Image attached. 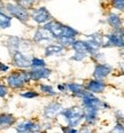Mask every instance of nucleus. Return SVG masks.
Wrapping results in <instances>:
<instances>
[{
  "instance_id": "1",
  "label": "nucleus",
  "mask_w": 124,
  "mask_h": 133,
  "mask_svg": "<svg viewBox=\"0 0 124 133\" xmlns=\"http://www.w3.org/2000/svg\"><path fill=\"white\" fill-rule=\"evenodd\" d=\"M31 82L28 70H14L6 77V86L12 90H20L23 88L27 84Z\"/></svg>"
},
{
  "instance_id": "2",
  "label": "nucleus",
  "mask_w": 124,
  "mask_h": 133,
  "mask_svg": "<svg viewBox=\"0 0 124 133\" xmlns=\"http://www.w3.org/2000/svg\"><path fill=\"white\" fill-rule=\"evenodd\" d=\"M61 115L67 122V126L71 127V129L78 126L84 121V110L79 106H73L67 109H63L61 111Z\"/></svg>"
},
{
  "instance_id": "3",
  "label": "nucleus",
  "mask_w": 124,
  "mask_h": 133,
  "mask_svg": "<svg viewBox=\"0 0 124 133\" xmlns=\"http://www.w3.org/2000/svg\"><path fill=\"white\" fill-rule=\"evenodd\" d=\"M6 13L12 18H16L21 23L27 24L30 21V12L25 8H23L17 2H6L5 4Z\"/></svg>"
},
{
  "instance_id": "4",
  "label": "nucleus",
  "mask_w": 124,
  "mask_h": 133,
  "mask_svg": "<svg viewBox=\"0 0 124 133\" xmlns=\"http://www.w3.org/2000/svg\"><path fill=\"white\" fill-rule=\"evenodd\" d=\"M30 20H32L38 25L44 26L45 24H47L48 22L53 20V17L46 7H38L34 8V10L30 13Z\"/></svg>"
},
{
  "instance_id": "5",
  "label": "nucleus",
  "mask_w": 124,
  "mask_h": 133,
  "mask_svg": "<svg viewBox=\"0 0 124 133\" xmlns=\"http://www.w3.org/2000/svg\"><path fill=\"white\" fill-rule=\"evenodd\" d=\"M41 130H43V126L31 119L18 122L15 126L16 133H40Z\"/></svg>"
},
{
  "instance_id": "6",
  "label": "nucleus",
  "mask_w": 124,
  "mask_h": 133,
  "mask_svg": "<svg viewBox=\"0 0 124 133\" xmlns=\"http://www.w3.org/2000/svg\"><path fill=\"white\" fill-rule=\"evenodd\" d=\"M106 38V46L105 47H117L120 49L124 48V37L122 30H113L112 33L105 35Z\"/></svg>"
},
{
  "instance_id": "7",
  "label": "nucleus",
  "mask_w": 124,
  "mask_h": 133,
  "mask_svg": "<svg viewBox=\"0 0 124 133\" xmlns=\"http://www.w3.org/2000/svg\"><path fill=\"white\" fill-rule=\"evenodd\" d=\"M12 54V62L13 64L20 70H29L31 68V59L25 53L22 52H13Z\"/></svg>"
},
{
  "instance_id": "8",
  "label": "nucleus",
  "mask_w": 124,
  "mask_h": 133,
  "mask_svg": "<svg viewBox=\"0 0 124 133\" xmlns=\"http://www.w3.org/2000/svg\"><path fill=\"white\" fill-rule=\"evenodd\" d=\"M54 37L48 30H46L44 26L38 28L32 36V41L36 44H52L54 41Z\"/></svg>"
},
{
  "instance_id": "9",
  "label": "nucleus",
  "mask_w": 124,
  "mask_h": 133,
  "mask_svg": "<svg viewBox=\"0 0 124 133\" xmlns=\"http://www.w3.org/2000/svg\"><path fill=\"white\" fill-rule=\"evenodd\" d=\"M62 110H63V108L61 103H59L56 101H52L44 107L43 115L46 119H54L59 114H61Z\"/></svg>"
},
{
  "instance_id": "10",
  "label": "nucleus",
  "mask_w": 124,
  "mask_h": 133,
  "mask_svg": "<svg viewBox=\"0 0 124 133\" xmlns=\"http://www.w3.org/2000/svg\"><path fill=\"white\" fill-rule=\"evenodd\" d=\"M46 30H48L49 32L53 35L54 39H59L64 36V30H66V24L61 23V22H57V21H54L52 20L51 22H48L47 24L44 25Z\"/></svg>"
},
{
  "instance_id": "11",
  "label": "nucleus",
  "mask_w": 124,
  "mask_h": 133,
  "mask_svg": "<svg viewBox=\"0 0 124 133\" xmlns=\"http://www.w3.org/2000/svg\"><path fill=\"white\" fill-rule=\"evenodd\" d=\"M31 82H39L41 79H47L52 75V70L48 68H31L28 70Z\"/></svg>"
},
{
  "instance_id": "12",
  "label": "nucleus",
  "mask_w": 124,
  "mask_h": 133,
  "mask_svg": "<svg viewBox=\"0 0 124 133\" xmlns=\"http://www.w3.org/2000/svg\"><path fill=\"white\" fill-rule=\"evenodd\" d=\"M82 107L83 108H93L96 110H102L109 108V104H107L106 102H103L102 100L95 98V96H90V98L82 99Z\"/></svg>"
},
{
  "instance_id": "13",
  "label": "nucleus",
  "mask_w": 124,
  "mask_h": 133,
  "mask_svg": "<svg viewBox=\"0 0 124 133\" xmlns=\"http://www.w3.org/2000/svg\"><path fill=\"white\" fill-rule=\"evenodd\" d=\"M113 72V66L108 63H96L93 70V77L94 79L103 80Z\"/></svg>"
},
{
  "instance_id": "14",
  "label": "nucleus",
  "mask_w": 124,
  "mask_h": 133,
  "mask_svg": "<svg viewBox=\"0 0 124 133\" xmlns=\"http://www.w3.org/2000/svg\"><path fill=\"white\" fill-rule=\"evenodd\" d=\"M85 90L91 92L92 94H99V93H103L107 87V84L103 80H98V79H91L87 80L86 84L84 85Z\"/></svg>"
},
{
  "instance_id": "15",
  "label": "nucleus",
  "mask_w": 124,
  "mask_h": 133,
  "mask_svg": "<svg viewBox=\"0 0 124 133\" xmlns=\"http://www.w3.org/2000/svg\"><path fill=\"white\" fill-rule=\"evenodd\" d=\"M27 39H22L20 37L16 36H8L7 40H6V47L9 49L10 53L13 52H22V47L23 44H25Z\"/></svg>"
},
{
  "instance_id": "16",
  "label": "nucleus",
  "mask_w": 124,
  "mask_h": 133,
  "mask_svg": "<svg viewBox=\"0 0 124 133\" xmlns=\"http://www.w3.org/2000/svg\"><path fill=\"white\" fill-rule=\"evenodd\" d=\"M66 48L62 47L61 45L56 43H52V44H48V45L45 46L44 48V54L45 56H57V55H62L64 53Z\"/></svg>"
},
{
  "instance_id": "17",
  "label": "nucleus",
  "mask_w": 124,
  "mask_h": 133,
  "mask_svg": "<svg viewBox=\"0 0 124 133\" xmlns=\"http://www.w3.org/2000/svg\"><path fill=\"white\" fill-rule=\"evenodd\" d=\"M16 118L15 116L8 112L0 114V130H7L13 125H15Z\"/></svg>"
},
{
  "instance_id": "18",
  "label": "nucleus",
  "mask_w": 124,
  "mask_h": 133,
  "mask_svg": "<svg viewBox=\"0 0 124 133\" xmlns=\"http://www.w3.org/2000/svg\"><path fill=\"white\" fill-rule=\"evenodd\" d=\"M107 23L113 30H122L123 28V21L121 16L116 13H109L107 15Z\"/></svg>"
},
{
  "instance_id": "19",
  "label": "nucleus",
  "mask_w": 124,
  "mask_h": 133,
  "mask_svg": "<svg viewBox=\"0 0 124 133\" xmlns=\"http://www.w3.org/2000/svg\"><path fill=\"white\" fill-rule=\"evenodd\" d=\"M84 110V121L87 125H94L98 121L99 110L93 109V108H83Z\"/></svg>"
},
{
  "instance_id": "20",
  "label": "nucleus",
  "mask_w": 124,
  "mask_h": 133,
  "mask_svg": "<svg viewBox=\"0 0 124 133\" xmlns=\"http://www.w3.org/2000/svg\"><path fill=\"white\" fill-rule=\"evenodd\" d=\"M66 88H67V91L73 93L75 96L79 95L83 91H85L84 85L78 84V83H68V84H66Z\"/></svg>"
},
{
  "instance_id": "21",
  "label": "nucleus",
  "mask_w": 124,
  "mask_h": 133,
  "mask_svg": "<svg viewBox=\"0 0 124 133\" xmlns=\"http://www.w3.org/2000/svg\"><path fill=\"white\" fill-rule=\"evenodd\" d=\"M13 18L5 12H0V29H9L12 26Z\"/></svg>"
},
{
  "instance_id": "22",
  "label": "nucleus",
  "mask_w": 124,
  "mask_h": 133,
  "mask_svg": "<svg viewBox=\"0 0 124 133\" xmlns=\"http://www.w3.org/2000/svg\"><path fill=\"white\" fill-rule=\"evenodd\" d=\"M39 87V91L41 93L46 94V95H49V96H55L56 95V92H54V88L52 85H47V84H39L38 85Z\"/></svg>"
},
{
  "instance_id": "23",
  "label": "nucleus",
  "mask_w": 124,
  "mask_h": 133,
  "mask_svg": "<svg viewBox=\"0 0 124 133\" xmlns=\"http://www.w3.org/2000/svg\"><path fill=\"white\" fill-rule=\"evenodd\" d=\"M45 66H46V62H45V60L44 59H41V57H37V56H32V59H31V68H45Z\"/></svg>"
},
{
  "instance_id": "24",
  "label": "nucleus",
  "mask_w": 124,
  "mask_h": 133,
  "mask_svg": "<svg viewBox=\"0 0 124 133\" xmlns=\"http://www.w3.org/2000/svg\"><path fill=\"white\" fill-rule=\"evenodd\" d=\"M76 39H71V38H67V37H61L59 38V39H56V44H59V45H61L62 47H69V46H73V44L75 43Z\"/></svg>"
},
{
  "instance_id": "25",
  "label": "nucleus",
  "mask_w": 124,
  "mask_h": 133,
  "mask_svg": "<svg viewBox=\"0 0 124 133\" xmlns=\"http://www.w3.org/2000/svg\"><path fill=\"white\" fill-rule=\"evenodd\" d=\"M20 96H22L24 99H35L39 96V93L36 92L34 90H28V91H24V92L20 93Z\"/></svg>"
},
{
  "instance_id": "26",
  "label": "nucleus",
  "mask_w": 124,
  "mask_h": 133,
  "mask_svg": "<svg viewBox=\"0 0 124 133\" xmlns=\"http://www.w3.org/2000/svg\"><path fill=\"white\" fill-rule=\"evenodd\" d=\"M113 7L118 10H124V0H114L112 2Z\"/></svg>"
},
{
  "instance_id": "27",
  "label": "nucleus",
  "mask_w": 124,
  "mask_h": 133,
  "mask_svg": "<svg viewBox=\"0 0 124 133\" xmlns=\"http://www.w3.org/2000/svg\"><path fill=\"white\" fill-rule=\"evenodd\" d=\"M112 133H124V125L122 123H116L115 124V126L113 127L112 130Z\"/></svg>"
},
{
  "instance_id": "28",
  "label": "nucleus",
  "mask_w": 124,
  "mask_h": 133,
  "mask_svg": "<svg viewBox=\"0 0 124 133\" xmlns=\"http://www.w3.org/2000/svg\"><path fill=\"white\" fill-rule=\"evenodd\" d=\"M9 93V88H8L6 85L0 84V98H6Z\"/></svg>"
},
{
  "instance_id": "29",
  "label": "nucleus",
  "mask_w": 124,
  "mask_h": 133,
  "mask_svg": "<svg viewBox=\"0 0 124 133\" xmlns=\"http://www.w3.org/2000/svg\"><path fill=\"white\" fill-rule=\"evenodd\" d=\"M89 56L87 54H83V53H75V55L74 56H71V60H74V61H83L84 59H86V57Z\"/></svg>"
},
{
  "instance_id": "30",
  "label": "nucleus",
  "mask_w": 124,
  "mask_h": 133,
  "mask_svg": "<svg viewBox=\"0 0 124 133\" xmlns=\"http://www.w3.org/2000/svg\"><path fill=\"white\" fill-rule=\"evenodd\" d=\"M8 70H9V66L5 64V63L0 62V72H7Z\"/></svg>"
},
{
  "instance_id": "31",
  "label": "nucleus",
  "mask_w": 124,
  "mask_h": 133,
  "mask_svg": "<svg viewBox=\"0 0 124 133\" xmlns=\"http://www.w3.org/2000/svg\"><path fill=\"white\" fill-rule=\"evenodd\" d=\"M79 133H92V131H91V129L89 126H84L81 129V131H78Z\"/></svg>"
},
{
  "instance_id": "32",
  "label": "nucleus",
  "mask_w": 124,
  "mask_h": 133,
  "mask_svg": "<svg viewBox=\"0 0 124 133\" xmlns=\"http://www.w3.org/2000/svg\"><path fill=\"white\" fill-rule=\"evenodd\" d=\"M57 90L61 91V92H66V91H67V88H66V84H63V85H57Z\"/></svg>"
},
{
  "instance_id": "33",
  "label": "nucleus",
  "mask_w": 124,
  "mask_h": 133,
  "mask_svg": "<svg viewBox=\"0 0 124 133\" xmlns=\"http://www.w3.org/2000/svg\"><path fill=\"white\" fill-rule=\"evenodd\" d=\"M2 9H5V2H1V1H0V12H4Z\"/></svg>"
},
{
  "instance_id": "34",
  "label": "nucleus",
  "mask_w": 124,
  "mask_h": 133,
  "mask_svg": "<svg viewBox=\"0 0 124 133\" xmlns=\"http://www.w3.org/2000/svg\"><path fill=\"white\" fill-rule=\"evenodd\" d=\"M70 133H79V132H78V130H77V129H71Z\"/></svg>"
},
{
  "instance_id": "35",
  "label": "nucleus",
  "mask_w": 124,
  "mask_h": 133,
  "mask_svg": "<svg viewBox=\"0 0 124 133\" xmlns=\"http://www.w3.org/2000/svg\"><path fill=\"white\" fill-rule=\"evenodd\" d=\"M120 66H121V69H122V72L124 74V62H123V63H121Z\"/></svg>"
},
{
  "instance_id": "36",
  "label": "nucleus",
  "mask_w": 124,
  "mask_h": 133,
  "mask_svg": "<svg viewBox=\"0 0 124 133\" xmlns=\"http://www.w3.org/2000/svg\"><path fill=\"white\" fill-rule=\"evenodd\" d=\"M121 55H122V57L124 59V48H123V49H121Z\"/></svg>"
},
{
  "instance_id": "37",
  "label": "nucleus",
  "mask_w": 124,
  "mask_h": 133,
  "mask_svg": "<svg viewBox=\"0 0 124 133\" xmlns=\"http://www.w3.org/2000/svg\"><path fill=\"white\" fill-rule=\"evenodd\" d=\"M123 37H124V29H123Z\"/></svg>"
},
{
  "instance_id": "38",
  "label": "nucleus",
  "mask_w": 124,
  "mask_h": 133,
  "mask_svg": "<svg viewBox=\"0 0 124 133\" xmlns=\"http://www.w3.org/2000/svg\"><path fill=\"white\" fill-rule=\"evenodd\" d=\"M123 85H124V83H123Z\"/></svg>"
}]
</instances>
